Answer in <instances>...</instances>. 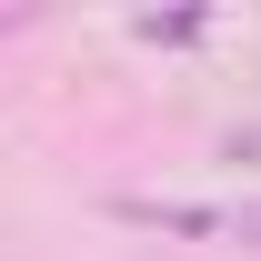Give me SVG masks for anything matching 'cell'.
Wrapping results in <instances>:
<instances>
[{"mask_svg":"<svg viewBox=\"0 0 261 261\" xmlns=\"http://www.w3.org/2000/svg\"><path fill=\"white\" fill-rule=\"evenodd\" d=\"M141 40H201V10H171V20L151 10V20H141Z\"/></svg>","mask_w":261,"mask_h":261,"instance_id":"6da1fadb","label":"cell"}]
</instances>
